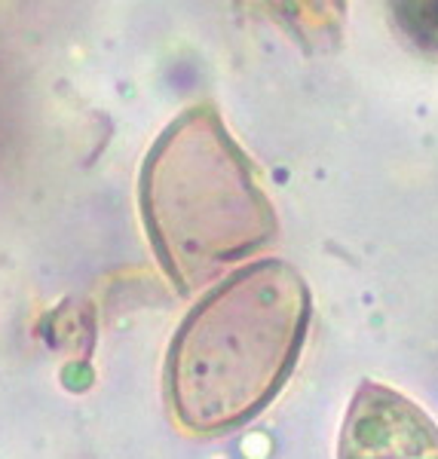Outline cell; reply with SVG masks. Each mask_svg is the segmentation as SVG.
I'll return each mask as SVG.
<instances>
[{"label": "cell", "mask_w": 438, "mask_h": 459, "mask_svg": "<svg viewBox=\"0 0 438 459\" xmlns=\"http://www.w3.org/2000/svg\"><path fill=\"white\" fill-rule=\"evenodd\" d=\"M310 325V291L282 261L236 270L193 307L169 350V398L197 435L258 417L288 380Z\"/></svg>", "instance_id": "1"}, {"label": "cell", "mask_w": 438, "mask_h": 459, "mask_svg": "<svg viewBox=\"0 0 438 459\" xmlns=\"http://www.w3.org/2000/svg\"><path fill=\"white\" fill-rule=\"evenodd\" d=\"M141 212L160 264L181 291L206 285L276 233V212L251 162L206 105L178 117L147 153Z\"/></svg>", "instance_id": "2"}, {"label": "cell", "mask_w": 438, "mask_h": 459, "mask_svg": "<svg viewBox=\"0 0 438 459\" xmlns=\"http://www.w3.org/2000/svg\"><path fill=\"white\" fill-rule=\"evenodd\" d=\"M340 459H438V426L402 392L362 383L340 429Z\"/></svg>", "instance_id": "3"}, {"label": "cell", "mask_w": 438, "mask_h": 459, "mask_svg": "<svg viewBox=\"0 0 438 459\" xmlns=\"http://www.w3.org/2000/svg\"><path fill=\"white\" fill-rule=\"evenodd\" d=\"M392 16L399 19V28H402L414 43H420V47H426V49H438V0L399 4V6H392Z\"/></svg>", "instance_id": "4"}]
</instances>
